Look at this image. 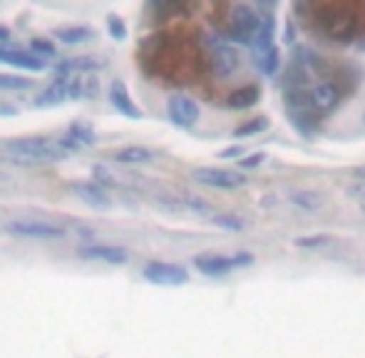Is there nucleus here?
<instances>
[{
	"label": "nucleus",
	"instance_id": "obj_31",
	"mask_svg": "<svg viewBox=\"0 0 365 358\" xmlns=\"http://www.w3.org/2000/svg\"><path fill=\"white\" fill-rule=\"evenodd\" d=\"M0 38H8V30L5 28H0Z\"/></svg>",
	"mask_w": 365,
	"mask_h": 358
},
{
	"label": "nucleus",
	"instance_id": "obj_22",
	"mask_svg": "<svg viewBox=\"0 0 365 358\" xmlns=\"http://www.w3.org/2000/svg\"><path fill=\"white\" fill-rule=\"evenodd\" d=\"M256 65H258V70H261L263 75H273L278 70V50L273 48V50H268V53L258 55Z\"/></svg>",
	"mask_w": 365,
	"mask_h": 358
},
{
	"label": "nucleus",
	"instance_id": "obj_2",
	"mask_svg": "<svg viewBox=\"0 0 365 358\" xmlns=\"http://www.w3.org/2000/svg\"><path fill=\"white\" fill-rule=\"evenodd\" d=\"M263 18H258V13L251 8V5H234L231 8V20H229V38L234 43H243V45H251L253 48V40H256L258 30H261Z\"/></svg>",
	"mask_w": 365,
	"mask_h": 358
},
{
	"label": "nucleus",
	"instance_id": "obj_28",
	"mask_svg": "<svg viewBox=\"0 0 365 358\" xmlns=\"http://www.w3.org/2000/svg\"><path fill=\"white\" fill-rule=\"evenodd\" d=\"M348 196L356 201H365V179H356L353 184H348Z\"/></svg>",
	"mask_w": 365,
	"mask_h": 358
},
{
	"label": "nucleus",
	"instance_id": "obj_25",
	"mask_svg": "<svg viewBox=\"0 0 365 358\" xmlns=\"http://www.w3.org/2000/svg\"><path fill=\"white\" fill-rule=\"evenodd\" d=\"M107 33L112 35L115 40L127 38V28H125V23H122V18H117V15H107Z\"/></svg>",
	"mask_w": 365,
	"mask_h": 358
},
{
	"label": "nucleus",
	"instance_id": "obj_10",
	"mask_svg": "<svg viewBox=\"0 0 365 358\" xmlns=\"http://www.w3.org/2000/svg\"><path fill=\"white\" fill-rule=\"evenodd\" d=\"M78 256L85 261H102V264H127L129 254L122 246H112V244H88L80 246Z\"/></svg>",
	"mask_w": 365,
	"mask_h": 358
},
{
	"label": "nucleus",
	"instance_id": "obj_13",
	"mask_svg": "<svg viewBox=\"0 0 365 358\" xmlns=\"http://www.w3.org/2000/svg\"><path fill=\"white\" fill-rule=\"evenodd\" d=\"M338 100H341V90L333 83H318V85H313V90L308 93V102H311V107L318 110V112L333 110L338 105Z\"/></svg>",
	"mask_w": 365,
	"mask_h": 358
},
{
	"label": "nucleus",
	"instance_id": "obj_15",
	"mask_svg": "<svg viewBox=\"0 0 365 358\" xmlns=\"http://www.w3.org/2000/svg\"><path fill=\"white\" fill-rule=\"evenodd\" d=\"M194 266L206 276H221L236 266L234 256H214V254H201L194 259Z\"/></svg>",
	"mask_w": 365,
	"mask_h": 358
},
{
	"label": "nucleus",
	"instance_id": "obj_5",
	"mask_svg": "<svg viewBox=\"0 0 365 358\" xmlns=\"http://www.w3.org/2000/svg\"><path fill=\"white\" fill-rule=\"evenodd\" d=\"M199 184L214 186V189H241L246 186V177L234 169H221V167H196L191 172Z\"/></svg>",
	"mask_w": 365,
	"mask_h": 358
},
{
	"label": "nucleus",
	"instance_id": "obj_8",
	"mask_svg": "<svg viewBox=\"0 0 365 358\" xmlns=\"http://www.w3.org/2000/svg\"><path fill=\"white\" fill-rule=\"evenodd\" d=\"M206 45L211 48V70H214V75H219V78H229V75L234 73L241 63L236 48H231L226 40H214V43L209 40Z\"/></svg>",
	"mask_w": 365,
	"mask_h": 358
},
{
	"label": "nucleus",
	"instance_id": "obj_20",
	"mask_svg": "<svg viewBox=\"0 0 365 358\" xmlns=\"http://www.w3.org/2000/svg\"><path fill=\"white\" fill-rule=\"evenodd\" d=\"M258 98H261L258 88L246 85V88H241V90H234V93L226 98V105H229L231 110H248V107H253V105L258 102Z\"/></svg>",
	"mask_w": 365,
	"mask_h": 358
},
{
	"label": "nucleus",
	"instance_id": "obj_34",
	"mask_svg": "<svg viewBox=\"0 0 365 358\" xmlns=\"http://www.w3.org/2000/svg\"><path fill=\"white\" fill-rule=\"evenodd\" d=\"M363 211H365V204H363Z\"/></svg>",
	"mask_w": 365,
	"mask_h": 358
},
{
	"label": "nucleus",
	"instance_id": "obj_14",
	"mask_svg": "<svg viewBox=\"0 0 365 358\" xmlns=\"http://www.w3.org/2000/svg\"><path fill=\"white\" fill-rule=\"evenodd\" d=\"M58 142H60V147H63L65 152L70 154V152H78V149L95 144V142H97V137H95V132L88 127V125L75 122L73 127L68 130V135H65V137H60Z\"/></svg>",
	"mask_w": 365,
	"mask_h": 358
},
{
	"label": "nucleus",
	"instance_id": "obj_32",
	"mask_svg": "<svg viewBox=\"0 0 365 358\" xmlns=\"http://www.w3.org/2000/svg\"><path fill=\"white\" fill-rule=\"evenodd\" d=\"M3 179H8V177H5V174H3V172H0V181H3Z\"/></svg>",
	"mask_w": 365,
	"mask_h": 358
},
{
	"label": "nucleus",
	"instance_id": "obj_24",
	"mask_svg": "<svg viewBox=\"0 0 365 358\" xmlns=\"http://www.w3.org/2000/svg\"><path fill=\"white\" fill-rule=\"evenodd\" d=\"M30 80L18 75H0V90H28Z\"/></svg>",
	"mask_w": 365,
	"mask_h": 358
},
{
	"label": "nucleus",
	"instance_id": "obj_11",
	"mask_svg": "<svg viewBox=\"0 0 365 358\" xmlns=\"http://www.w3.org/2000/svg\"><path fill=\"white\" fill-rule=\"evenodd\" d=\"M110 102H112V107L117 110L120 115H125V117L142 120V110L134 105L129 90H127V85L122 83V80H115V83L110 85Z\"/></svg>",
	"mask_w": 365,
	"mask_h": 358
},
{
	"label": "nucleus",
	"instance_id": "obj_33",
	"mask_svg": "<svg viewBox=\"0 0 365 358\" xmlns=\"http://www.w3.org/2000/svg\"><path fill=\"white\" fill-rule=\"evenodd\" d=\"M363 125H365V115H363Z\"/></svg>",
	"mask_w": 365,
	"mask_h": 358
},
{
	"label": "nucleus",
	"instance_id": "obj_1",
	"mask_svg": "<svg viewBox=\"0 0 365 358\" xmlns=\"http://www.w3.org/2000/svg\"><path fill=\"white\" fill-rule=\"evenodd\" d=\"M0 154L8 162L20 164V167H38V164H55L68 157L58 139L48 137H18L0 142Z\"/></svg>",
	"mask_w": 365,
	"mask_h": 358
},
{
	"label": "nucleus",
	"instance_id": "obj_19",
	"mask_svg": "<svg viewBox=\"0 0 365 358\" xmlns=\"http://www.w3.org/2000/svg\"><path fill=\"white\" fill-rule=\"evenodd\" d=\"M53 38L65 45H80L88 43V40H95V30L88 28V25H65V28L53 30Z\"/></svg>",
	"mask_w": 365,
	"mask_h": 358
},
{
	"label": "nucleus",
	"instance_id": "obj_21",
	"mask_svg": "<svg viewBox=\"0 0 365 358\" xmlns=\"http://www.w3.org/2000/svg\"><path fill=\"white\" fill-rule=\"evenodd\" d=\"M263 130H268V117H253L246 125L234 130V137H251V135H258Z\"/></svg>",
	"mask_w": 365,
	"mask_h": 358
},
{
	"label": "nucleus",
	"instance_id": "obj_17",
	"mask_svg": "<svg viewBox=\"0 0 365 358\" xmlns=\"http://www.w3.org/2000/svg\"><path fill=\"white\" fill-rule=\"evenodd\" d=\"M288 201L303 211H321L326 206V196L316 189H291L288 191Z\"/></svg>",
	"mask_w": 365,
	"mask_h": 358
},
{
	"label": "nucleus",
	"instance_id": "obj_26",
	"mask_svg": "<svg viewBox=\"0 0 365 358\" xmlns=\"http://www.w3.org/2000/svg\"><path fill=\"white\" fill-rule=\"evenodd\" d=\"M328 244H331V236H301V239H296V246H303V249H318V246Z\"/></svg>",
	"mask_w": 365,
	"mask_h": 358
},
{
	"label": "nucleus",
	"instance_id": "obj_23",
	"mask_svg": "<svg viewBox=\"0 0 365 358\" xmlns=\"http://www.w3.org/2000/svg\"><path fill=\"white\" fill-rule=\"evenodd\" d=\"M30 50H33V55H38V58H53L55 43H50V40H45V38H33L30 40Z\"/></svg>",
	"mask_w": 365,
	"mask_h": 358
},
{
	"label": "nucleus",
	"instance_id": "obj_30",
	"mask_svg": "<svg viewBox=\"0 0 365 358\" xmlns=\"http://www.w3.org/2000/svg\"><path fill=\"white\" fill-rule=\"evenodd\" d=\"M234 154H241V149L239 147H231V149H226V152H221V157H234Z\"/></svg>",
	"mask_w": 365,
	"mask_h": 358
},
{
	"label": "nucleus",
	"instance_id": "obj_6",
	"mask_svg": "<svg viewBox=\"0 0 365 358\" xmlns=\"http://www.w3.org/2000/svg\"><path fill=\"white\" fill-rule=\"evenodd\" d=\"M321 30L336 43H351L356 35V18L346 10H328L321 20Z\"/></svg>",
	"mask_w": 365,
	"mask_h": 358
},
{
	"label": "nucleus",
	"instance_id": "obj_3",
	"mask_svg": "<svg viewBox=\"0 0 365 358\" xmlns=\"http://www.w3.org/2000/svg\"><path fill=\"white\" fill-rule=\"evenodd\" d=\"M3 231L20 239H63L65 236V226L45 219H13L3 226Z\"/></svg>",
	"mask_w": 365,
	"mask_h": 358
},
{
	"label": "nucleus",
	"instance_id": "obj_18",
	"mask_svg": "<svg viewBox=\"0 0 365 358\" xmlns=\"http://www.w3.org/2000/svg\"><path fill=\"white\" fill-rule=\"evenodd\" d=\"M157 157L154 149L144 147V144H127L115 152V162L120 164H147Z\"/></svg>",
	"mask_w": 365,
	"mask_h": 358
},
{
	"label": "nucleus",
	"instance_id": "obj_4",
	"mask_svg": "<svg viewBox=\"0 0 365 358\" xmlns=\"http://www.w3.org/2000/svg\"><path fill=\"white\" fill-rule=\"evenodd\" d=\"M142 276H144L149 284H157V286H181L189 281V274H186L184 266L169 264V261H149V264L142 269Z\"/></svg>",
	"mask_w": 365,
	"mask_h": 358
},
{
	"label": "nucleus",
	"instance_id": "obj_12",
	"mask_svg": "<svg viewBox=\"0 0 365 358\" xmlns=\"http://www.w3.org/2000/svg\"><path fill=\"white\" fill-rule=\"evenodd\" d=\"M0 63L30 70V73H40V70L48 68V63H45L43 58H38V55L25 53V50H8V48H3V45H0Z\"/></svg>",
	"mask_w": 365,
	"mask_h": 358
},
{
	"label": "nucleus",
	"instance_id": "obj_7",
	"mask_svg": "<svg viewBox=\"0 0 365 358\" xmlns=\"http://www.w3.org/2000/svg\"><path fill=\"white\" fill-rule=\"evenodd\" d=\"M166 115H169V120L176 127L189 130L199 122V105L191 98H186V95H171L166 100Z\"/></svg>",
	"mask_w": 365,
	"mask_h": 358
},
{
	"label": "nucleus",
	"instance_id": "obj_27",
	"mask_svg": "<svg viewBox=\"0 0 365 358\" xmlns=\"http://www.w3.org/2000/svg\"><path fill=\"white\" fill-rule=\"evenodd\" d=\"M214 224L226 226V229H243V221L239 219V216H229V214H216Z\"/></svg>",
	"mask_w": 365,
	"mask_h": 358
},
{
	"label": "nucleus",
	"instance_id": "obj_29",
	"mask_svg": "<svg viewBox=\"0 0 365 358\" xmlns=\"http://www.w3.org/2000/svg\"><path fill=\"white\" fill-rule=\"evenodd\" d=\"M266 162V154L263 152H256V154H251V157H246V159H239V164L243 169H253V167H258V164H263Z\"/></svg>",
	"mask_w": 365,
	"mask_h": 358
},
{
	"label": "nucleus",
	"instance_id": "obj_16",
	"mask_svg": "<svg viewBox=\"0 0 365 358\" xmlns=\"http://www.w3.org/2000/svg\"><path fill=\"white\" fill-rule=\"evenodd\" d=\"M70 80L73 78H58L55 83H50L48 88L35 98V107H53V105L63 102L70 95Z\"/></svg>",
	"mask_w": 365,
	"mask_h": 358
},
{
	"label": "nucleus",
	"instance_id": "obj_9",
	"mask_svg": "<svg viewBox=\"0 0 365 358\" xmlns=\"http://www.w3.org/2000/svg\"><path fill=\"white\" fill-rule=\"evenodd\" d=\"M70 191H73L80 201H85L88 206H92V209L107 211L110 206H112L110 194L105 191L102 184H97V181H70Z\"/></svg>",
	"mask_w": 365,
	"mask_h": 358
}]
</instances>
